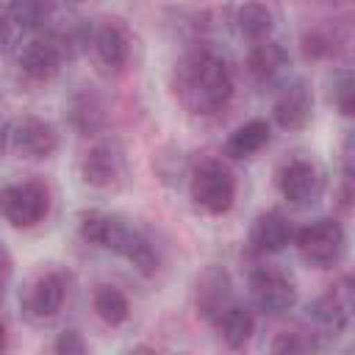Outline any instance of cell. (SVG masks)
Wrapping results in <instances>:
<instances>
[{
	"label": "cell",
	"mask_w": 355,
	"mask_h": 355,
	"mask_svg": "<svg viewBox=\"0 0 355 355\" xmlns=\"http://www.w3.org/2000/svg\"><path fill=\"white\" fill-rule=\"evenodd\" d=\"M178 92L194 114H216L233 94V75L222 58L200 50L180 61Z\"/></svg>",
	"instance_id": "1"
},
{
	"label": "cell",
	"mask_w": 355,
	"mask_h": 355,
	"mask_svg": "<svg viewBox=\"0 0 355 355\" xmlns=\"http://www.w3.org/2000/svg\"><path fill=\"white\" fill-rule=\"evenodd\" d=\"M50 211V191L39 180L8 183L0 189V216L19 230L36 227Z\"/></svg>",
	"instance_id": "2"
},
{
	"label": "cell",
	"mask_w": 355,
	"mask_h": 355,
	"mask_svg": "<svg viewBox=\"0 0 355 355\" xmlns=\"http://www.w3.org/2000/svg\"><path fill=\"white\" fill-rule=\"evenodd\" d=\"M191 200L197 208L208 214H225L230 211L236 200V180L219 161H205L191 175Z\"/></svg>",
	"instance_id": "3"
},
{
	"label": "cell",
	"mask_w": 355,
	"mask_h": 355,
	"mask_svg": "<svg viewBox=\"0 0 355 355\" xmlns=\"http://www.w3.org/2000/svg\"><path fill=\"white\" fill-rule=\"evenodd\" d=\"M344 244H347V236H344V227L336 219H316L308 227H302L300 236H297L300 255L311 266H319V269L333 266L341 258Z\"/></svg>",
	"instance_id": "4"
},
{
	"label": "cell",
	"mask_w": 355,
	"mask_h": 355,
	"mask_svg": "<svg viewBox=\"0 0 355 355\" xmlns=\"http://www.w3.org/2000/svg\"><path fill=\"white\" fill-rule=\"evenodd\" d=\"M250 291H252L255 305L266 316H283L297 302L294 283L275 266H258L252 272V277H250Z\"/></svg>",
	"instance_id": "5"
},
{
	"label": "cell",
	"mask_w": 355,
	"mask_h": 355,
	"mask_svg": "<svg viewBox=\"0 0 355 355\" xmlns=\"http://www.w3.org/2000/svg\"><path fill=\"white\" fill-rule=\"evenodd\" d=\"M277 186H280V194L288 205L305 208V205L319 200L324 180H322V172L316 169V164H311L305 158H294L280 169Z\"/></svg>",
	"instance_id": "6"
},
{
	"label": "cell",
	"mask_w": 355,
	"mask_h": 355,
	"mask_svg": "<svg viewBox=\"0 0 355 355\" xmlns=\"http://www.w3.org/2000/svg\"><path fill=\"white\" fill-rule=\"evenodd\" d=\"M349 313H352V280L349 277H341L338 283H333L311 308L313 322L330 336H338L347 330Z\"/></svg>",
	"instance_id": "7"
},
{
	"label": "cell",
	"mask_w": 355,
	"mask_h": 355,
	"mask_svg": "<svg viewBox=\"0 0 355 355\" xmlns=\"http://www.w3.org/2000/svg\"><path fill=\"white\" fill-rule=\"evenodd\" d=\"M64 300H67V283H64V277L58 272H47L42 277H36L31 283V288L25 291L22 311L33 322H47V319L58 316V311L64 308Z\"/></svg>",
	"instance_id": "8"
},
{
	"label": "cell",
	"mask_w": 355,
	"mask_h": 355,
	"mask_svg": "<svg viewBox=\"0 0 355 355\" xmlns=\"http://www.w3.org/2000/svg\"><path fill=\"white\" fill-rule=\"evenodd\" d=\"M8 139H11V150H14L17 155H22V158H47V155H53L55 147H58V133H55V128H53L50 122L39 119V116H25V119H19V122L11 128Z\"/></svg>",
	"instance_id": "9"
},
{
	"label": "cell",
	"mask_w": 355,
	"mask_h": 355,
	"mask_svg": "<svg viewBox=\"0 0 355 355\" xmlns=\"http://www.w3.org/2000/svg\"><path fill=\"white\" fill-rule=\"evenodd\" d=\"M64 50L55 39H31L19 53V69L31 80H50L61 69Z\"/></svg>",
	"instance_id": "10"
},
{
	"label": "cell",
	"mask_w": 355,
	"mask_h": 355,
	"mask_svg": "<svg viewBox=\"0 0 355 355\" xmlns=\"http://www.w3.org/2000/svg\"><path fill=\"white\" fill-rule=\"evenodd\" d=\"M80 175L89 186L108 189L119 180L122 175V153L116 144H94L83 161H80Z\"/></svg>",
	"instance_id": "11"
},
{
	"label": "cell",
	"mask_w": 355,
	"mask_h": 355,
	"mask_svg": "<svg viewBox=\"0 0 355 355\" xmlns=\"http://www.w3.org/2000/svg\"><path fill=\"white\" fill-rule=\"evenodd\" d=\"M108 250H114V252H119L122 258H128L141 275H155V272H158L161 258H158L155 247L150 244V239H144L139 230L128 227L125 222H119V227H116V233H114Z\"/></svg>",
	"instance_id": "12"
},
{
	"label": "cell",
	"mask_w": 355,
	"mask_h": 355,
	"mask_svg": "<svg viewBox=\"0 0 355 355\" xmlns=\"http://www.w3.org/2000/svg\"><path fill=\"white\" fill-rule=\"evenodd\" d=\"M92 50H94V58L100 61V67L108 69V72L125 69L128 55H130L128 36L114 22H103V25H97L92 31Z\"/></svg>",
	"instance_id": "13"
},
{
	"label": "cell",
	"mask_w": 355,
	"mask_h": 355,
	"mask_svg": "<svg viewBox=\"0 0 355 355\" xmlns=\"http://www.w3.org/2000/svg\"><path fill=\"white\" fill-rule=\"evenodd\" d=\"M311 108H313L311 89H308L302 80H297V83L286 86V89L280 92V97L275 100V119H277L280 128L294 130V128H302V125L308 122Z\"/></svg>",
	"instance_id": "14"
},
{
	"label": "cell",
	"mask_w": 355,
	"mask_h": 355,
	"mask_svg": "<svg viewBox=\"0 0 355 355\" xmlns=\"http://www.w3.org/2000/svg\"><path fill=\"white\" fill-rule=\"evenodd\" d=\"M291 225L288 219L280 214V211H266L255 219L252 225V233H250V241L258 252H280L288 247L291 241Z\"/></svg>",
	"instance_id": "15"
},
{
	"label": "cell",
	"mask_w": 355,
	"mask_h": 355,
	"mask_svg": "<svg viewBox=\"0 0 355 355\" xmlns=\"http://www.w3.org/2000/svg\"><path fill=\"white\" fill-rule=\"evenodd\" d=\"M225 305H230V277L222 269L211 266L197 280V311L205 319H216Z\"/></svg>",
	"instance_id": "16"
},
{
	"label": "cell",
	"mask_w": 355,
	"mask_h": 355,
	"mask_svg": "<svg viewBox=\"0 0 355 355\" xmlns=\"http://www.w3.org/2000/svg\"><path fill=\"white\" fill-rule=\"evenodd\" d=\"M272 139V128L266 119H250L241 128H236L225 144V155L230 158H250L258 150H263Z\"/></svg>",
	"instance_id": "17"
},
{
	"label": "cell",
	"mask_w": 355,
	"mask_h": 355,
	"mask_svg": "<svg viewBox=\"0 0 355 355\" xmlns=\"http://www.w3.org/2000/svg\"><path fill=\"white\" fill-rule=\"evenodd\" d=\"M214 322H216V327H219L222 341H225L227 347H233V349H236V347H244V344L250 341L252 330H255L252 311L244 308V305H233V302L225 305Z\"/></svg>",
	"instance_id": "18"
},
{
	"label": "cell",
	"mask_w": 355,
	"mask_h": 355,
	"mask_svg": "<svg viewBox=\"0 0 355 355\" xmlns=\"http://www.w3.org/2000/svg\"><path fill=\"white\" fill-rule=\"evenodd\" d=\"M286 61H288L286 50L280 44H275V42H266V39L255 42L252 50L247 53V69L258 80H272L286 67Z\"/></svg>",
	"instance_id": "19"
},
{
	"label": "cell",
	"mask_w": 355,
	"mask_h": 355,
	"mask_svg": "<svg viewBox=\"0 0 355 355\" xmlns=\"http://www.w3.org/2000/svg\"><path fill=\"white\" fill-rule=\"evenodd\" d=\"M92 305H94V313H97L105 324H111V327L122 324V322L130 316L128 297H125L116 286H108V283H103V286L94 288V294H92Z\"/></svg>",
	"instance_id": "20"
},
{
	"label": "cell",
	"mask_w": 355,
	"mask_h": 355,
	"mask_svg": "<svg viewBox=\"0 0 355 355\" xmlns=\"http://www.w3.org/2000/svg\"><path fill=\"white\" fill-rule=\"evenodd\" d=\"M272 22H275L272 11H269L263 3H258V0L244 3V6L236 11V28H239V33L247 36V39H252V42L266 39L269 31H272Z\"/></svg>",
	"instance_id": "21"
},
{
	"label": "cell",
	"mask_w": 355,
	"mask_h": 355,
	"mask_svg": "<svg viewBox=\"0 0 355 355\" xmlns=\"http://www.w3.org/2000/svg\"><path fill=\"white\" fill-rule=\"evenodd\" d=\"M119 222H122V219H116V216H111V214L89 211V214L80 216L78 233H80L83 241H89V244H94V247H108L111 239H114V233H116V227H119Z\"/></svg>",
	"instance_id": "22"
},
{
	"label": "cell",
	"mask_w": 355,
	"mask_h": 355,
	"mask_svg": "<svg viewBox=\"0 0 355 355\" xmlns=\"http://www.w3.org/2000/svg\"><path fill=\"white\" fill-rule=\"evenodd\" d=\"M72 122H75L78 130L94 133L103 125V105H100V100L94 94H89V92H80L72 100Z\"/></svg>",
	"instance_id": "23"
},
{
	"label": "cell",
	"mask_w": 355,
	"mask_h": 355,
	"mask_svg": "<svg viewBox=\"0 0 355 355\" xmlns=\"http://www.w3.org/2000/svg\"><path fill=\"white\" fill-rule=\"evenodd\" d=\"M8 14L19 28H39L50 17V0H8Z\"/></svg>",
	"instance_id": "24"
},
{
	"label": "cell",
	"mask_w": 355,
	"mask_h": 355,
	"mask_svg": "<svg viewBox=\"0 0 355 355\" xmlns=\"http://www.w3.org/2000/svg\"><path fill=\"white\" fill-rule=\"evenodd\" d=\"M333 44H336V39L327 36L324 31H311L302 36V55L305 58H324L333 53Z\"/></svg>",
	"instance_id": "25"
},
{
	"label": "cell",
	"mask_w": 355,
	"mask_h": 355,
	"mask_svg": "<svg viewBox=\"0 0 355 355\" xmlns=\"http://www.w3.org/2000/svg\"><path fill=\"white\" fill-rule=\"evenodd\" d=\"M272 349L275 352H305V349H313V341L302 333H280L272 341Z\"/></svg>",
	"instance_id": "26"
},
{
	"label": "cell",
	"mask_w": 355,
	"mask_h": 355,
	"mask_svg": "<svg viewBox=\"0 0 355 355\" xmlns=\"http://www.w3.org/2000/svg\"><path fill=\"white\" fill-rule=\"evenodd\" d=\"M333 103L338 105V111L344 114V116H349L352 114V78L344 72L338 80H336V86H333Z\"/></svg>",
	"instance_id": "27"
},
{
	"label": "cell",
	"mask_w": 355,
	"mask_h": 355,
	"mask_svg": "<svg viewBox=\"0 0 355 355\" xmlns=\"http://www.w3.org/2000/svg\"><path fill=\"white\" fill-rule=\"evenodd\" d=\"M55 352H61V355H80V352H86V341L80 338V333L78 330H64L58 338H55Z\"/></svg>",
	"instance_id": "28"
},
{
	"label": "cell",
	"mask_w": 355,
	"mask_h": 355,
	"mask_svg": "<svg viewBox=\"0 0 355 355\" xmlns=\"http://www.w3.org/2000/svg\"><path fill=\"white\" fill-rule=\"evenodd\" d=\"M11 39H14V28H11V19H8L6 14H0V53H3V50H8Z\"/></svg>",
	"instance_id": "29"
},
{
	"label": "cell",
	"mask_w": 355,
	"mask_h": 355,
	"mask_svg": "<svg viewBox=\"0 0 355 355\" xmlns=\"http://www.w3.org/2000/svg\"><path fill=\"white\" fill-rule=\"evenodd\" d=\"M8 277H11V255H8V250L0 244V294H3V286H6Z\"/></svg>",
	"instance_id": "30"
},
{
	"label": "cell",
	"mask_w": 355,
	"mask_h": 355,
	"mask_svg": "<svg viewBox=\"0 0 355 355\" xmlns=\"http://www.w3.org/2000/svg\"><path fill=\"white\" fill-rule=\"evenodd\" d=\"M3 147H6V128H3V122H0V153H3Z\"/></svg>",
	"instance_id": "31"
},
{
	"label": "cell",
	"mask_w": 355,
	"mask_h": 355,
	"mask_svg": "<svg viewBox=\"0 0 355 355\" xmlns=\"http://www.w3.org/2000/svg\"><path fill=\"white\" fill-rule=\"evenodd\" d=\"M3 344H6V330H3V324H0V349H3Z\"/></svg>",
	"instance_id": "32"
},
{
	"label": "cell",
	"mask_w": 355,
	"mask_h": 355,
	"mask_svg": "<svg viewBox=\"0 0 355 355\" xmlns=\"http://www.w3.org/2000/svg\"><path fill=\"white\" fill-rule=\"evenodd\" d=\"M67 3H83V0H67Z\"/></svg>",
	"instance_id": "33"
}]
</instances>
